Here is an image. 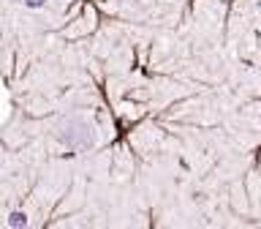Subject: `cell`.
Returning <instances> with one entry per match:
<instances>
[{"instance_id": "cell-1", "label": "cell", "mask_w": 261, "mask_h": 229, "mask_svg": "<svg viewBox=\"0 0 261 229\" xmlns=\"http://www.w3.org/2000/svg\"><path fill=\"white\" fill-rule=\"evenodd\" d=\"M8 224H11L14 229H24V226H28V216H24L22 210H16V213L8 216Z\"/></svg>"}, {"instance_id": "cell-2", "label": "cell", "mask_w": 261, "mask_h": 229, "mask_svg": "<svg viewBox=\"0 0 261 229\" xmlns=\"http://www.w3.org/2000/svg\"><path fill=\"white\" fill-rule=\"evenodd\" d=\"M24 6H28V8H44L46 0H24Z\"/></svg>"}]
</instances>
